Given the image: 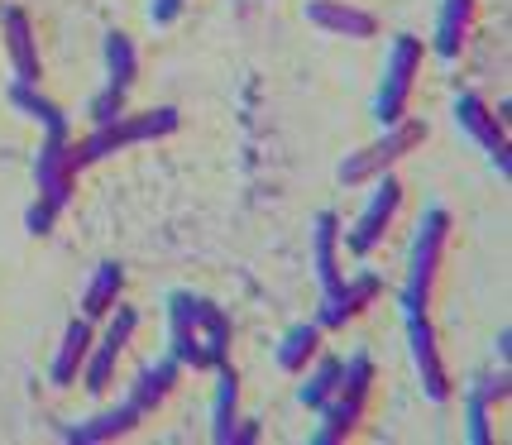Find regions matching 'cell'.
Returning <instances> with one entry per match:
<instances>
[{
  "label": "cell",
  "mask_w": 512,
  "mask_h": 445,
  "mask_svg": "<svg viewBox=\"0 0 512 445\" xmlns=\"http://www.w3.org/2000/svg\"><path fill=\"white\" fill-rule=\"evenodd\" d=\"M134 331H139V307H120V302H115L111 326H106L101 340H91V355H87V364H82V383H87V393L101 398V393L111 388L115 364H120V355L130 350Z\"/></svg>",
  "instance_id": "cell-7"
},
{
  "label": "cell",
  "mask_w": 512,
  "mask_h": 445,
  "mask_svg": "<svg viewBox=\"0 0 512 445\" xmlns=\"http://www.w3.org/2000/svg\"><path fill=\"white\" fill-rule=\"evenodd\" d=\"M422 58H426V44L417 34H398L388 58H383V82H379V96H374V120L383 130L398 125L407 115V101H412V87L422 77Z\"/></svg>",
  "instance_id": "cell-4"
},
{
  "label": "cell",
  "mask_w": 512,
  "mask_h": 445,
  "mask_svg": "<svg viewBox=\"0 0 512 445\" xmlns=\"http://www.w3.org/2000/svg\"><path fill=\"white\" fill-rule=\"evenodd\" d=\"M91 321L87 316H72L63 331V345H58V355H53V364H48V379H53V388H72L77 383V374H82V364H87L91 355Z\"/></svg>",
  "instance_id": "cell-18"
},
{
  "label": "cell",
  "mask_w": 512,
  "mask_h": 445,
  "mask_svg": "<svg viewBox=\"0 0 512 445\" xmlns=\"http://www.w3.org/2000/svg\"><path fill=\"white\" fill-rule=\"evenodd\" d=\"M182 10H187V0H149V24L168 29V24H178Z\"/></svg>",
  "instance_id": "cell-30"
},
{
  "label": "cell",
  "mask_w": 512,
  "mask_h": 445,
  "mask_svg": "<svg viewBox=\"0 0 512 445\" xmlns=\"http://www.w3.org/2000/svg\"><path fill=\"white\" fill-rule=\"evenodd\" d=\"M10 106L24 111L34 125H44L48 139H72V120H67V111L58 106V101H48L34 82H10Z\"/></svg>",
  "instance_id": "cell-19"
},
{
  "label": "cell",
  "mask_w": 512,
  "mask_h": 445,
  "mask_svg": "<svg viewBox=\"0 0 512 445\" xmlns=\"http://www.w3.org/2000/svg\"><path fill=\"white\" fill-rule=\"evenodd\" d=\"M312 268L321 292L335 288L345 273H340V216L335 211H321L312 221Z\"/></svg>",
  "instance_id": "cell-20"
},
{
  "label": "cell",
  "mask_w": 512,
  "mask_h": 445,
  "mask_svg": "<svg viewBox=\"0 0 512 445\" xmlns=\"http://www.w3.org/2000/svg\"><path fill=\"white\" fill-rule=\"evenodd\" d=\"M321 355V326L316 321H292L278 340V369L283 374H307V364Z\"/></svg>",
  "instance_id": "cell-23"
},
{
  "label": "cell",
  "mask_w": 512,
  "mask_h": 445,
  "mask_svg": "<svg viewBox=\"0 0 512 445\" xmlns=\"http://www.w3.org/2000/svg\"><path fill=\"white\" fill-rule=\"evenodd\" d=\"M240 422V374L235 364L225 359L216 364V402H211V441L216 445H230V431Z\"/></svg>",
  "instance_id": "cell-21"
},
{
  "label": "cell",
  "mask_w": 512,
  "mask_h": 445,
  "mask_svg": "<svg viewBox=\"0 0 512 445\" xmlns=\"http://www.w3.org/2000/svg\"><path fill=\"white\" fill-rule=\"evenodd\" d=\"M465 393H474V398L493 402V407H503L512 393V379H508V364H489V369H479V374H469V388Z\"/></svg>",
  "instance_id": "cell-26"
},
{
  "label": "cell",
  "mask_w": 512,
  "mask_h": 445,
  "mask_svg": "<svg viewBox=\"0 0 512 445\" xmlns=\"http://www.w3.org/2000/svg\"><path fill=\"white\" fill-rule=\"evenodd\" d=\"M168 331H192L206 345V359H211V369L230 359V316L211 302V297H201L192 288H178L168 292Z\"/></svg>",
  "instance_id": "cell-5"
},
{
  "label": "cell",
  "mask_w": 512,
  "mask_h": 445,
  "mask_svg": "<svg viewBox=\"0 0 512 445\" xmlns=\"http://www.w3.org/2000/svg\"><path fill=\"white\" fill-rule=\"evenodd\" d=\"M178 106H158V111H139V115H120L111 125H96L87 139H77V144H67V154L77 163V173L91 168V163H101V158H115L120 149H130V144H144V139H163V134L178 130Z\"/></svg>",
  "instance_id": "cell-2"
},
{
  "label": "cell",
  "mask_w": 512,
  "mask_h": 445,
  "mask_svg": "<svg viewBox=\"0 0 512 445\" xmlns=\"http://www.w3.org/2000/svg\"><path fill=\"white\" fill-rule=\"evenodd\" d=\"M455 125L484 149V154L493 158V168L508 178V168H512V158H508V125L498 120V115L489 111V101L484 96H474V91H460L455 96Z\"/></svg>",
  "instance_id": "cell-10"
},
{
  "label": "cell",
  "mask_w": 512,
  "mask_h": 445,
  "mask_svg": "<svg viewBox=\"0 0 512 445\" xmlns=\"http://www.w3.org/2000/svg\"><path fill=\"white\" fill-rule=\"evenodd\" d=\"M508 355H512V331L503 326V331H498V340H493V359H498V364H508Z\"/></svg>",
  "instance_id": "cell-33"
},
{
  "label": "cell",
  "mask_w": 512,
  "mask_h": 445,
  "mask_svg": "<svg viewBox=\"0 0 512 445\" xmlns=\"http://www.w3.org/2000/svg\"><path fill=\"white\" fill-rule=\"evenodd\" d=\"M374 379H379V369H374V359L364 355H350L345 364H340V388H350V393H364L369 398V388H374Z\"/></svg>",
  "instance_id": "cell-28"
},
{
  "label": "cell",
  "mask_w": 512,
  "mask_h": 445,
  "mask_svg": "<svg viewBox=\"0 0 512 445\" xmlns=\"http://www.w3.org/2000/svg\"><path fill=\"white\" fill-rule=\"evenodd\" d=\"M398 206H402V182L393 178V173H383V178L369 182V201H364L359 221L340 235L345 249H350L355 259H369V254L383 245V235H388V225L398 216Z\"/></svg>",
  "instance_id": "cell-6"
},
{
  "label": "cell",
  "mask_w": 512,
  "mask_h": 445,
  "mask_svg": "<svg viewBox=\"0 0 512 445\" xmlns=\"http://www.w3.org/2000/svg\"><path fill=\"white\" fill-rule=\"evenodd\" d=\"M474 15H479V0H441V15H436V34H431V48L455 63L469 44V29H474Z\"/></svg>",
  "instance_id": "cell-17"
},
{
  "label": "cell",
  "mask_w": 512,
  "mask_h": 445,
  "mask_svg": "<svg viewBox=\"0 0 512 445\" xmlns=\"http://www.w3.org/2000/svg\"><path fill=\"white\" fill-rule=\"evenodd\" d=\"M53 221H58V211H53L48 201H34V206L24 211V225H29V235H48V230H53Z\"/></svg>",
  "instance_id": "cell-31"
},
{
  "label": "cell",
  "mask_w": 512,
  "mask_h": 445,
  "mask_svg": "<svg viewBox=\"0 0 512 445\" xmlns=\"http://www.w3.org/2000/svg\"><path fill=\"white\" fill-rule=\"evenodd\" d=\"M446 240H450V211L446 206H426L417 230H412L407 278H402V288H398L402 316L431 307V292H436V278H441V259H446Z\"/></svg>",
  "instance_id": "cell-1"
},
{
  "label": "cell",
  "mask_w": 512,
  "mask_h": 445,
  "mask_svg": "<svg viewBox=\"0 0 512 445\" xmlns=\"http://www.w3.org/2000/svg\"><path fill=\"white\" fill-rule=\"evenodd\" d=\"M364 407H369L364 393L335 388V398L326 402V407H316L321 426L312 431V445H335V441H345V436H355V426L364 422Z\"/></svg>",
  "instance_id": "cell-15"
},
{
  "label": "cell",
  "mask_w": 512,
  "mask_h": 445,
  "mask_svg": "<svg viewBox=\"0 0 512 445\" xmlns=\"http://www.w3.org/2000/svg\"><path fill=\"white\" fill-rule=\"evenodd\" d=\"M402 321H407V350H412V369H417L422 393L431 402H446L455 393V383H450V369L441 359V345H436V326L426 321V312H412Z\"/></svg>",
  "instance_id": "cell-9"
},
{
  "label": "cell",
  "mask_w": 512,
  "mask_h": 445,
  "mask_svg": "<svg viewBox=\"0 0 512 445\" xmlns=\"http://www.w3.org/2000/svg\"><path fill=\"white\" fill-rule=\"evenodd\" d=\"M67 144L72 139H44L34 154V187H39V201H48L53 211H63L77 197V163L67 154Z\"/></svg>",
  "instance_id": "cell-11"
},
{
  "label": "cell",
  "mask_w": 512,
  "mask_h": 445,
  "mask_svg": "<svg viewBox=\"0 0 512 445\" xmlns=\"http://www.w3.org/2000/svg\"><path fill=\"white\" fill-rule=\"evenodd\" d=\"M120 292H125V268L115 264V259L96 264V273H91L87 292H82V316H87V321H101V316H111L115 302H120Z\"/></svg>",
  "instance_id": "cell-22"
},
{
  "label": "cell",
  "mask_w": 512,
  "mask_h": 445,
  "mask_svg": "<svg viewBox=\"0 0 512 445\" xmlns=\"http://www.w3.org/2000/svg\"><path fill=\"white\" fill-rule=\"evenodd\" d=\"M312 364H316V369L307 374V379H302V388H297V402L316 412V407H326V402L335 398V388H340V364H345V359H340V355H316Z\"/></svg>",
  "instance_id": "cell-25"
},
{
  "label": "cell",
  "mask_w": 512,
  "mask_h": 445,
  "mask_svg": "<svg viewBox=\"0 0 512 445\" xmlns=\"http://www.w3.org/2000/svg\"><path fill=\"white\" fill-rule=\"evenodd\" d=\"M178 379H182V364L173 355H163V359H154V364H144L139 374H134V383H130V393L125 398L149 417V412H158L163 402L173 398V388H178Z\"/></svg>",
  "instance_id": "cell-16"
},
{
  "label": "cell",
  "mask_w": 512,
  "mask_h": 445,
  "mask_svg": "<svg viewBox=\"0 0 512 445\" xmlns=\"http://www.w3.org/2000/svg\"><path fill=\"white\" fill-rule=\"evenodd\" d=\"M383 297V273H374V268H364V273H355V278H340L335 288L321 292V307H316V326L321 331H340V326H350L355 316H364L374 302Z\"/></svg>",
  "instance_id": "cell-8"
},
{
  "label": "cell",
  "mask_w": 512,
  "mask_h": 445,
  "mask_svg": "<svg viewBox=\"0 0 512 445\" xmlns=\"http://www.w3.org/2000/svg\"><path fill=\"white\" fill-rule=\"evenodd\" d=\"M254 441H259V422H235L230 445H254Z\"/></svg>",
  "instance_id": "cell-32"
},
{
  "label": "cell",
  "mask_w": 512,
  "mask_h": 445,
  "mask_svg": "<svg viewBox=\"0 0 512 445\" xmlns=\"http://www.w3.org/2000/svg\"><path fill=\"white\" fill-rule=\"evenodd\" d=\"M87 115H91V125H111V120H120V115H125V91H111V87L96 91Z\"/></svg>",
  "instance_id": "cell-29"
},
{
  "label": "cell",
  "mask_w": 512,
  "mask_h": 445,
  "mask_svg": "<svg viewBox=\"0 0 512 445\" xmlns=\"http://www.w3.org/2000/svg\"><path fill=\"white\" fill-rule=\"evenodd\" d=\"M0 34H5V53L15 67V82H44V58H39V34L24 15V5H0Z\"/></svg>",
  "instance_id": "cell-12"
},
{
  "label": "cell",
  "mask_w": 512,
  "mask_h": 445,
  "mask_svg": "<svg viewBox=\"0 0 512 445\" xmlns=\"http://www.w3.org/2000/svg\"><path fill=\"white\" fill-rule=\"evenodd\" d=\"M139 422H144V412H139L130 398H120L115 407H101V412H96V417H87V422L63 426V441H72V445H106V441L130 436Z\"/></svg>",
  "instance_id": "cell-13"
},
{
  "label": "cell",
  "mask_w": 512,
  "mask_h": 445,
  "mask_svg": "<svg viewBox=\"0 0 512 445\" xmlns=\"http://www.w3.org/2000/svg\"><path fill=\"white\" fill-rule=\"evenodd\" d=\"M422 139H426L422 120H407V115H402L398 125H388L374 144H364V149H355L350 158H340L335 178H340V187H364V182L383 178L398 158H407L412 149H422Z\"/></svg>",
  "instance_id": "cell-3"
},
{
  "label": "cell",
  "mask_w": 512,
  "mask_h": 445,
  "mask_svg": "<svg viewBox=\"0 0 512 445\" xmlns=\"http://www.w3.org/2000/svg\"><path fill=\"white\" fill-rule=\"evenodd\" d=\"M307 24L326 29V34H340V39H374L379 34V20L369 10H359L350 0H307Z\"/></svg>",
  "instance_id": "cell-14"
},
{
  "label": "cell",
  "mask_w": 512,
  "mask_h": 445,
  "mask_svg": "<svg viewBox=\"0 0 512 445\" xmlns=\"http://www.w3.org/2000/svg\"><path fill=\"white\" fill-rule=\"evenodd\" d=\"M106 77H111L106 87L125 91V96H130L134 77H139V48H134V39L130 34H120V29L106 34Z\"/></svg>",
  "instance_id": "cell-24"
},
{
  "label": "cell",
  "mask_w": 512,
  "mask_h": 445,
  "mask_svg": "<svg viewBox=\"0 0 512 445\" xmlns=\"http://www.w3.org/2000/svg\"><path fill=\"white\" fill-rule=\"evenodd\" d=\"M493 412H498L493 402L465 393V436H469V445H489L493 441Z\"/></svg>",
  "instance_id": "cell-27"
}]
</instances>
